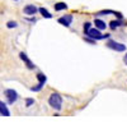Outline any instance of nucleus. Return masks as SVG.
Here are the masks:
<instances>
[{"instance_id":"obj_1","label":"nucleus","mask_w":127,"mask_h":124,"mask_svg":"<svg viewBox=\"0 0 127 124\" xmlns=\"http://www.w3.org/2000/svg\"><path fill=\"white\" fill-rule=\"evenodd\" d=\"M48 104H50V106L52 108V109H55V110H61V108H62V97L59 95V94H52L51 96H50V99H48Z\"/></svg>"},{"instance_id":"obj_2","label":"nucleus","mask_w":127,"mask_h":124,"mask_svg":"<svg viewBox=\"0 0 127 124\" xmlns=\"http://www.w3.org/2000/svg\"><path fill=\"white\" fill-rule=\"evenodd\" d=\"M87 37H90L93 40H103V38H108L109 35H102L98 28H90L87 33Z\"/></svg>"},{"instance_id":"obj_3","label":"nucleus","mask_w":127,"mask_h":124,"mask_svg":"<svg viewBox=\"0 0 127 124\" xmlns=\"http://www.w3.org/2000/svg\"><path fill=\"white\" fill-rule=\"evenodd\" d=\"M107 47L114 50V51H120V53H122V51L126 50V45L123 44H120L117 42V41H114V40H109L108 42H107Z\"/></svg>"},{"instance_id":"obj_4","label":"nucleus","mask_w":127,"mask_h":124,"mask_svg":"<svg viewBox=\"0 0 127 124\" xmlns=\"http://www.w3.org/2000/svg\"><path fill=\"white\" fill-rule=\"evenodd\" d=\"M4 95H5V97H6L9 104H13V102H15L17 99H18V94H17L14 90H10V88L9 90H5Z\"/></svg>"},{"instance_id":"obj_5","label":"nucleus","mask_w":127,"mask_h":124,"mask_svg":"<svg viewBox=\"0 0 127 124\" xmlns=\"http://www.w3.org/2000/svg\"><path fill=\"white\" fill-rule=\"evenodd\" d=\"M19 58L22 59V60L24 61V63H26L27 68H29V69H34V68H36V65H34V64L29 60V58L27 56V54H26V53H20V54H19Z\"/></svg>"},{"instance_id":"obj_6","label":"nucleus","mask_w":127,"mask_h":124,"mask_svg":"<svg viewBox=\"0 0 127 124\" xmlns=\"http://www.w3.org/2000/svg\"><path fill=\"white\" fill-rule=\"evenodd\" d=\"M71 22H72V15L71 14H67V15H64V17L59 18V23L64 24L65 27H69L71 24Z\"/></svg>"},{"instance_id":"obj_7","label":"nucleus","mask_w":127,"mask_h":124,"mask_svg":"<svg viewBox=\"0 0 127 124\" xmlns=\"http://www.w3.org/2000/svg\"><path fill=\"white\" fill-rule=\"evenodd\" d=\"M37 10H39V9H37L34 5H26L24 6V9H23V12H24V14H27V15H33V14H36L37 13Z\"/></svg>"},{"instance_id":"obj_8","label":"nucleus","mask_w":127,"mask_h":124,"mask_svg":"<svg viewBox=\"0 0 127 124\" xmlns=\"http://www.w3.org/2000/svg\"><path fill=\"white\" fill-rule=\"evenodd\" d=\"M0 113H1V115L3 117H9L10 115V113H9V110H8V106H6V104L5 102H0Z\"/></svg>"},{"instance_id":"obj_9","label":"nucleus","mask_w":127,"mask_h":124,"mask_svg":"<svg viewBox=\"0 0 127 124\" xmlns=\"http://www.w3.org/2000/svg\"><path fill=\"white\" fill-rule=\"evenodd\" d=\"M94 24H95V28H98L99 31L105 29V27H107L103 20H102V19H98V18H97V19H94Z\"/></svg>"},{"instance_id":"obj_10","label":"nucleus","mask_w":127,"mask_h":124,"mask_svg":"<svg viewBox=\"0 0 127 124\" xmlns=\"http://www.w3.org/2000/svg\"><path fill=\"white\" fill-rule=\"evenodd\" d=\"M122 24H123L122 20H112V22L109 23V27H111L112 29H116L117 27H120V26H122Z\"/></svg>"},{"instance_id":"obj_11","label":"nucleus","mask_w":127,"mask_h":124,"mask_svg":"<svg viewBox=\"0 0 127 124\" xmlns=\"http://www.w3.org/2000/svg\"><path fill=\"white\" fill-rule=\"evenodd\" d=\"M39 13H41L42 15H43L45 18H52L51 13H48V10H47L46 8H43V6H42V8H39Z\"/></svg>"},{"instance_id":"obj_12","label":"nucleus","mask_w":127,"mask_h":124,"mask_svg":"<svg viewBox=\"0 0 127 124\" xmlns=\"http://www.w3.org/2000/svg\"><path fill=\"white\" fill-rule=\"evenodd\" d=\"M66 8H67V5L65 3H56L55 4V10H56V12H60V10H64Z\"/></svg>"},{"instance_id":"obj_13","label":"nucleus","mask_w":127,"mask_h":124,"mask_svg":"<svg viewBox=\"0 0 127 124\" xmlns=\"http://www.w3.org/2000/svg\"><path fill=\"white\" fill-rule=\"evenodd\" d=\"M37 79L39 81V83L45 85V83H46V79H47V78H46V76H45V74H42V73H38V74H37Z\"/></svg>"},{"instance_id":"obj_14","label":"nucleus","mask_w":127,"mask_h":124,"mask_svg":"<svg viewBox=\"0 0 127 124\" xmlns=\"http://www.w3.org/2000/svg\"><path fill=\"white\" fill-rule=\"evenodd\" d=\"M17 26H18V23L14 22V20H9V22L6 23V27H8V28H15Z\"/></svg>"},{"instance_id":"obj_15","label":"nucleus","mask_w":127,"mask_h":124,"mask_svg":"<svg viewBox=\"0 0 127 124\" xmlns=\"http://www.w3.org/2000/svg\"><path fill=\"white\" fill-rule=\"evenodd\" d=\"M42 87H43V85H42V83H38L37 86H34V87H32L31 88V91H34V92H37V91H39Z\"/></svg>"},{"instance_id":"obj_16","label":"nucleus","mask_w":127,"mask_h":124,"mask_svg":"<svg viewBox=\"0 0 127 124\" xmlns=\"http://www.w3.org/2000/svg\"><path fill=\"white\" fill-rule=\"evenodd\" d=\"M33 104H34V100L33 99H27L26 100V106L27 108H29L31 105H33Z\"/></svg>"},{"instance_id":"obj_17","label":"nucleus","mask_w":127,"mask_h":124,"mask_svg":"<svg viewBox=\"0 0 127 124\" xmlns=\"http://www.w3.org/2000/svg\"><path fill=\"white\" fill-rule=\"evenodd\" d=\"M90 26H92V24H90L89 22H87L85 24H84V33H85V35L88 33V31L90 29Z\"/></svg>"},{"instance_id":"obj_18","label":"nucleus","mask_w":127,"mask_h":124,"mask_svg":"<svg viewBox=\"0 0 127 124\" xmlns=\"http://www.w3.org/2000/svg\"><path fill=\"white\" fill-rule=\"evenodd\" d=\"M84 40L88 41V42H90V44H95V40H93V38H90V37H85Z\"/></svg>"},{"instance_id":"obj_19","label":"nucleus","mask_w":127,"mask_h":124,"mask_svg":"<svg viewBox=\"0 0 127 124\" xmlns=\"http://www.w3.org/2000/svg\"><path fill=\"white\" fill-rule=\"evenodd\" d=\"M123 61H125V63H126V64H127V54H126V55H125V58H123Z\"/></svg>"}]
</instances>
